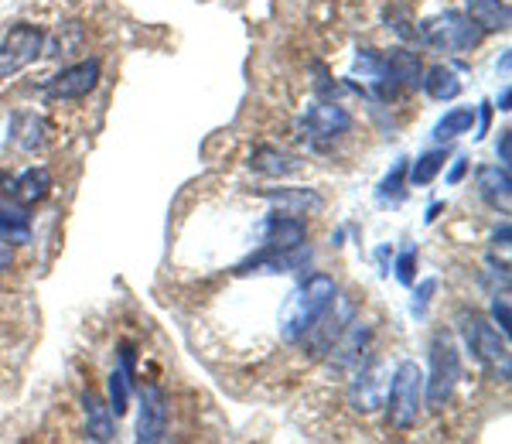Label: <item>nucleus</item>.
Segmentation results:
<instances>
[{
  "label": "nucleus",
  "mask_w": 512,
  "mask_h": 444,
  "mask_svg": "<svg viewBox=\"0 0 512 444\" xmlns=\"http://www.w3.org/2000/svg\"><path fill=\"white\" fill-rule=\"evenodd\" d=\"M335 294H338V284L328 274H315L304 284H297L291 291V298L284 301V308H280V342H287V345L301 342L304 332L321 318V311L335 301Z\"/></svg>",
  "instance_id": "f257e3e1"
},
{
  "label": "nucleus",
  "mask_w": 512,
  "mask_h": 444,
  "mask_svg": "<svg viewBox=\"0 0 512 444\" xmlns=\"http://www.w3.org/2000/svg\"><path fill=\"white\" fill-rule=\"evenodd\" d=\"M424 407V369L414 359H403L393 373L390 397H386V421L396 431H410Z\"/></svg>",
  "instance_id": "f03ea898"
},
{
  "label": "nucleus",
  "mask_w": 512,
  "mask_h": 444,
  "mask_svg": "<svg viewBox=\"0 0 512 444\" xmlns=\"http://www.w3.org/2000/svg\"><path fill=\"white\" fill-rule=\"evenodd\" d=\"M461 380V356L444 332L431 339V373L424 376V404L431 410H444L454 386Z\"/></svg>",
  "instance_id": "7ed1b4c3"
},
{
  "label": "nucleus",
  "mask_w": 512,
  "mask_h": 444,
  "mask_svg": "<svg viewBox=\"0 0 512 444\" xmlns=\"http://www.w3.org/2000/svg\"><path fill=\"white\" fill-rule=\"evenodd\" d=\"M485 31L468 18V14H458V11H448L444 18L431 21L424 28V41L437 52H451V55H465L472 48L482 45Z\"/></svg>",
  "instance_id": "20e7f679"
},
{
  "label": "nucleus",
  "mask_w": 512,
  "mask_h": 444,
  "mask_svg": "<svg viewBox=\"0 0 512 444\" xmlns=\"http://www.w3.org/2000/svg\"><path fill=\"white\" fill-rule=\"evenodd\" d=\"M349 130H352V113L338 103H315L301 117V134L315 147H328V144L342 141Z\"/></svg>",
  "instance_id": "39448f33"
},
{
  "label": "nucleus",
  "mask_w": 512,
  "mask_h": 444,
  "mask_svg": "<svg viewBox=\"0 0 512 444\" xmlns=\"http://www.w3.org/2000/svg\"><path fill=\"white\" fill-rule=\"evenodd\" d=\"M45 48V31L35 24H14L0 41V76H14L24 65H31Z\"/></svg>",
  "instance_id": "423d86ee"
},
{
  "label": "nucleus",
  "mask_w": 512,
  "mask_h": 444,
  "mask_svg": "<svg viewBox=\"0 0 512 444\" xmlns=\"http://www.w3.org/2000/svg\"><path fill=\"white\" fill-rule=\"evenodd\" d=\"M352 315H355L352 301H345V298H338V294H335V301L321 311L318 322L304 332V339H301L304 349H311V356H325V352H332V345L342 339V332L352 325Z\"/></svg>",
  "instance_id": "0eeeda50"
},
{
  "label": "nucleus",
  "mask_w": 512,
  "mask_h": 444,
  "mask_svg": "<svg viewBox=\"0 0 512 444\" xmlns=\"http://www.w3.org/2000/svg\"><path fill=\"white\" fill-rule=\"evenodd\" d=\"M461 332H465L468 349H472L482 363L502 366L509 373V342H506V335L495 332V328L485 322V318H478V315L465 318V322H461Z\"/></svg>",
  "instance_id": "6e6552de"
},
{
  "label": "nucleus",
  "mask_w": 512,
  "mask_h": 444,
  "mask_svg": "<svg viewBox=\"0 0 512 444\" xmlns=\"http://www.w3.org/2000/svg\"><path fill=\"white\" fill-rule=\"evenodd\" d=\"M99 82V59L89 62H76L69 69H62L59 76H52L45 82L48 100H82L96 89Z\"/></svg>",
  "instance_id": "1a4fd4ad"
},
{
  "label": "nucleus",
  "mask_w": 512,
  "mask_h": 444,
  "mask_svg": "<svg viewBox=\"0 0 512 444\" xmlns=\"http://www.w3.org/2000/svg\"><path fill=\"white\" fill-rule=\"evenodd\" d=\"M168 438V397L161 386L140 390V417H137V441L158 444Z\"/></svg>",
  "instance_id": "9d476101"
},
{
  "label": "nucleus",
  "mask_w": 512,
  "mask_h": 444,
  "mask_svg": "<svg viewBox=\"0 0 512 444\" xmlns=\"http://www.w3.org/2000/svg\"><path fill=\"white\" fill-rule=\"evenodd\" d=\"M383 393H386V369L373 363L366 366L359 376L352 380L349 386V400L355 410H362V414H369V410L383 407Z\"/></svg>",
  "instance_id": "9b49d317"
},
{
  "label": "nucleus",
  "mask_w": 512,
  "mask_h": 444,
  "mask_svg": "<svg viewBox=\"0 0 512 444\" xmlns=\"http://www.w3.org/2000/svg\"><path fill=\"white\" fill-rule=\"evenodd\" d=\"M308 240V226L297 216H270L267 236H263V250H297Z\"/></svg>",
  "instance_id": "f8f14e48"
},
{
  "label": "nucleus",
  "mask_w": 512,
  "mask_h": 444,
  "mask_svg": "<svg viewBox=\"0 0 512 444\" xmlns=\"http://www.w3.org/2000/svg\"><path fill=\"white\" fill-rule=\"evenodd\" d=\"M383 72L400 89H417L420 79H424V65H420V55L407 52V48H390V52L383 55Z\"/></svg>",
  "instance_id": "ddd939ff"
},
{
  "label": "nucleus",
  "mask_w": 512,
  "mask_h": 444,
  "mask_svg": "<svg viewBox=\"0 0 512 444\" xmlns=\"http://www.w3.org/2000/svg\"><path fill=\"white\" fill-rule=\"evenodd\" d=\"M267 202L280 209V216H308V212H318L325 199L315 192V188H274V192H267Z\"/></svg>",
  "instance_id": "4468645a"
},
{
  "label": "nucleus",
  "mask_w": 512,
  "mask_h": 444,
  "mask_svg": "<svg viewBox=\"0 0 512 444\" xmlns=\"http://www.w3.org/2000/svg\"><path fill=\"white\" fill-rule=\"evenodd\" d=\"M478 195L492 205V209H502L509 212V202H512V178H509V168H499V164H489V168L478 171Z\"/></svg>",
  "instance_id": "2eb2a0df"
},
{
  "label": "nucleus",
  "mask_w": 512,
  "mask_h": 444,
  "mask_svg": "<svg viewBox=\"0 0 512 444\" xmlns=\"http://www.w3.org/2000/svg\"><path fill=\"white\" fill-rule=\"evenodd\" d=\"M7 192H11V199L18 205H35V202L45 199L48 192H52V171H48V168L21 171V175L7 185Z\"/></svg>",
  "instance_id": "dca6fc26"
},
{
  "label": "nucleus",
  "mask_w": 512,
  "mask_h": 444,
  "mask_svg": "<svg viewBox=\"0 0 512 444\" xmlns=\"http://www.w3.org/2000/svg\"><path fill=\"white\" fill-rule=\"evenodd\" d=\"M11 141L24 151H38L48 141V120L38 113H14L11 117Z\"/></svg>",
  "instance_id": "f3484780"
},
{
  "label": "nucleus",
  "mask_w": 512,
  "mask_h": 444,
  "mask_svg": "<svg viewBox=\"0 0 512 444\" xmlns=\"http://www.w3.org/2000/svg\"><path fill=\"white\" fill-rule=\"evenodd\" d=\"M0 240L4 243H28L31 240V216L18 202H0Z\"/></svg>",
  "instance_id": "a211bd4d"
},
{
  "label": "nucleus",
  "mask_w": 512,
  "mask_h": 444,
  "mask_svg": "<svg viewBox=\"0 0 512 444\" xmlns=\"http://www.w3.org/2000/svg\"><path fill=\"white\" fill-rule=\"evenodd\" d=\"M82 404H86L89 438H93V441H113V410L103 404V397L89 390L86 397H82Z\"/></svg>",
  "instance_id": "6ab92c4d"
},
{
  "label": "nucleus",
  "mask_w": 512,
  "mask_h": 444,
  "mask_svg": "<svg viewBox=\"0 0 512 444\" xmlns=\"http://www.w3.org/2000/svg\"><path fill=\"white\" fill-rule=\"evenodd\" d=\"M468 18L482 31H506L509 28V4L506 0H468Z\"/></svg>",
  "instance_id": "aec40b11"
},
{
  "label": "nucleus",
  "mask_w": 512,
  "mask_h": 444,
  "mask_svg": "<svg viewBox=\"0 0 512 444\" xmlns=\"http://www.w3.org/2000/svg\"><path fill=\"white\" fill-rule=\"evenodd\" d=\"M420 86H424L427 96H431V100H437V103L454 100V96L461 93V79L454 76V69H448V65H434L431 72H424Z\"/></svg>",
  "instance_id": "412c9836"
},
{
  "label": "nucleus",
  "mask_w": 512,
  "mask_h": 444,
  "mask_svg": "<svg viewBox=\"0 0 512 444\" xmlns=\"http://www.w3.org/2000/svg\"><path fill=\"white\" fill-rule=\"evenodd\" d=\"M472 127H475V110L472 106H458V110L444 113V117L437 120L434 137L437 141H454V137H461V134H472Z\"/></svg>",
  "instance_id": "4be33fe9"
},
{
  "label": "nucleus",
  "mask_w": 512,
  "mask_h": 444,
  "mask_svg": "<svg viewBox=\"0 0 512 444\" xmlns=\"http://www.w3.org/2000/svg\"><path fill=\"white\" fill-rule=\"evenodd\" d=\"M253 168L263 171V175H291V171L301 168V161H297L294 154L277 151V147H260V151L253 154Z\"/></svg>",
  "instance_id": "5701e85b"
},
{
  "label": "nucleus",
  "mask_w": 512,
  "mask_h": 444,
  "mask_svg": "<svg viewBox=\"0 0 512 444\" xmlns=\"http://www.w3.org/2000/svg\"><path fill=\"white\" fill-rule=\"evenodd\" d=\"M444 161H448V151L444 147H434V151L420 154L414 161V168H410V185H431L437 175H441Z\"/></svg>",
  "instance_id": "b1692460"
},
{
  "label": "nucleus",
  "mask_w": 512,
  "mask_h": 444,
  "mask_svg": "<svg viewBox=\"0 0 512 444\" xmlns=\"http://www.w3.org/2000/svg\"><path fill=\"white\" fill-rule=\"evenodd\" d=\"M110 410L117 417H123L130 410V380L123 369H113V376H110Z\"/></svg>",
  "instance_id": "393cba45"
},
{
  "label": "nucleus",
  "mask_w": 512,
  "mask_h": 444,
  "mask_svg": "<svg viewBox=\"0 0 512 444\" xmlns=\"http://www.w3.org/2000/svg\"><path fill=\"white\" fill-rule=\"evenodd\" d=\"M403 175H407V161H400V164H396V168H393V175L390 178H386V182L383 185H379V199H393V202H400L403 199Z\"/></svg>",
  "instance_id": "a878e982"
},
{
  "label": "nucleus",
  "mask_w": 512,
  "mask_h": 444,
  "mask_svg": "<svg viewBox=\"0 0 512 444\" xmlns=\"http://www.w3.org/2000/svg\"><path fill=\"white\" fill-rule=\"evenodd\" d=\"M492 322L499 325L502 335H509V294H495L492 298Z\"/></svg>",
  "instance_id": "bb28decb"
},
{
  "label": "nucleus",
  "mask_w": 512,
  "mask_h": 444,
  "mask_svg": "<svg viewBox=\"0 0 512 444\" xmlns=\"http://www.w3.org/2000/svg\"><path fill=\"white\" fill-rule=\"evenodd\" d=\"M414 267H417V250L400 253V260H396V281L414 284Z\"/></svg>",
  "instance_id": "cd10ccee"
},
{
  "label": "nucleus",
  "mask_w": 512,
  "mask_h": 444,
  "mask_svg": "<svg viewBox=\"0 0 512 444\" xmlns=\"http://www.w3.org/2000/svg\"><path fill=\"white\" fill-rule=\"evenodd\" d=\"M434 291H437V281H434V277H431V281L420 284V287H417V294H414V308H424V304L431 301V294H434Z\"/></svg>",
  "instance_id": "c85d7f7f"
},
{
  "label": "nucleus",
  "mask_w": 512,
  "mask_h": 444,
  "mask_svg": "<svg viewBox=\"0 0 512 444\" xmlns=\"http://www.w3.org/2000/svg\"><path fill=\"white\" fill-rule=\"evenodd\" d=\"M509 158H512V130H502V137H499V161H502V168H509Z\"/></svg>",
  "instance_id": "c756f323"
},
{
  "label": "nucleus",
  "mask_w": 512,
  "mask_h": 444,
  "mask_svg": "<svg viewBox=\"0 0 512 444\" xmlns=\"http://www.w3.org/2000/svg\"><path fill=\"white\" fill-rule=\"evenodd\" d=\"M465 175H468V161H465V158H458V161H454V168H451V175H448V182H451V185H458Z\"/></svg>",
  "instance_id": "7c9ffc66"
},
{
  "label": "nucleus",
  "mask_w": 512,
  "mask_h": 444,
  "mask_svg": "<svg viewBox=\"0 0 512 444\" xmlns=\"http://www.w3.org/2000/svg\"><path fill=\"white\" fill-rule=\"evenodd\" d=\"M509 233H512V229H509V222H502V229H495L492 243H495V246H502V250H509Z\"/></svg>",
  "instance_id": "2f4dec72"
},
{
  "label": "nucleus",
  "mask_w": 512,
  "mask_h": 444,
  "mask_svg": "<svg viewBox=\"0 0 512 444\" xmlns=\"http://www.w3.org/2000/svg\"><path fill=\"white\" fill-rule=\"evenodd\" d=\"M11 267V253H7V246H0V270Z\"/></svg>",
  "instance_id": "473e14b6"
},
{
  "label": "nucleus",
  "mask_w": 512,
  "mask_h": 444,
  "mask_svg": "<svg viewBox=\"0 0 512 444\" xmlns=\"http://www.w3.org/2000/svg\"><path fill=\"white\" fill-rule=\"evenodd\" d=\"M441 209H444V205H441V202H434L431 209H427V222H434L437 216H441Z\"/></svg>",
  "instance_id": "72a5a7b5"
},
{
  "label": "nucleus",
  "mask_w": 512,
  "mask_h": 444,
  "mask_svg": "<svg viewBox=\"0 0 512 444\" xmlns=\"http://www.w3.org/2000/svg\"><path fill=\"white\" fill-rule=\"evenodd\" d=\"M509 96H512V93L506 89V93H502V100H499V110H509Z\"/></svg>",
  "instance_id": "f704fd0d"
}]
</instances>
